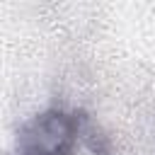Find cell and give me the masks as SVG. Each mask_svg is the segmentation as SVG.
<instances>
[{
    "instance_id": "6da1fadb",
    "label": "cell",
    "mask_w": 155,
    "mask_h": 155,
    "mask_svg": "<svg viewBox=\"0 0 155 155\" xmlns=\"http://www.w3.org/2000/svg\"><path fill=\"white\" fill-rule=\"evenodd\" d=\"M85 124L78 114L51 107L31 116L17 136V155H73Z\"/></svg>"
}]
</instances>
